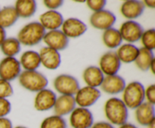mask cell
<instances>
[{"label":"cell","instance_id":"cell-35","mask_svg":"<svg viewBox=\"0 0 155 128\" xmlns=\"http://www.w3.org/2000/svg\"><path fill=\"white\" fill-rule=\"evenodd\" d=\"M43 2L48 9L55 11V9L59 8L63 5L64 2L62 0H45Z\"/></svg>","mask_w":155,"mask_h":128},{"label":"cell","instance_id":"cell-36","mask_svg":"<svg viewBox=\"0 0 155 128\" xmlns=\"http://www.w3.org/2000/svg\"><path fill=\"white\" fill-rule=\"evenodd\" d=\"M91 128H115L111 123L106 121H99L93 123Z\"/></svg>","mask_w":155,"mask_h":128},{"label":"cell","instance_id":"cell-17","mask_svg":"<svg viewBox=\"0 0 155 128\" xmlns=\"http://www.w3.org/2000/svg\"><path fill=\"white\" fill-rule=\"evenodd\" d=\"M40 24L45 30H58L64 22L63 16L57 11L49 10L44 12L39 17Z\"/></svg>","mask_w":155,"mask_h":128},{"label":"cell","instance_id":"cell-13","mask_svg":"<svg viewBox=\"0 0 155 128\" xmlns=\"http://www.w3.org/2000/svg\"><path fill=\"white\" fill-rule=\"evenodd\" d=\"M57 96L49 89H43L37 93L34 99V107L37 111H48L54 107Z\"/></svg>","mask_w":155,"mask_h":128},{"label":"cell","instance_id":"cell-7","mask_svg":"<svg viewBox=\"0 0 155 128\" xmlns=\"http://www.w3.org/2000/svg\"><path fill=\"white\" fill-rule=\"evenodd\" d=\"M21 72L20 62L15 57L2 59L0 62V78L7 81H13Z\"/></svg>","mask_w":155,"mask_h":128},{"label":"cell","instance_id":"cell-22","mask_svg":"<svg viewBox=\"0 0 155 128\" xmlns=\"http://www.w3.org/2000/svg\"><path fill=\"white\" fill-rule=\"evenodd\" d=\"M21 66L26 71H35L41 65L39 53L34 51H25L20 59Z\"/></svg>","mask_w":155,"mask_h":128},{"label":"cell","instance_id":"cell-1","mask_svg":"<svg viewBox=\"0 0 155 128\" xmlns=\"http://www.w3.org/2000/svg\"><path fill=\"white\" fill-rule=\"evenodd\" d=\"M104 114L112 125H121L127 123L128 108L122 99L117 97L110 98L104 105Z\"/></svg>","mask_w":155,"mask_h":128},{"label":"cell","instance_id":"cell-29","mask_svg":"<svg viewBox=\"0 0 155 128\" xmlns=\"http://www.w3.org/2000/svg\"><path fill=\"white\" fill-rule=\"evenodd\" d=\"M40 128H67V123L63 117L54 114L45 117L41 123Z\"/></svg>","mask_w":155,"mask_h":128},{"label":"cell","instance_id":"cell-33","mask_svg":"<svg viewBox=\"0 0 155 128\" xmlns=\"http://www.w3.org/2000/svg\"><path fill=\"white\" fill-rule=\"evenodd\" d=\"M12 109L11 102L7 99L0 98V117H4L10 113Z\"/></svg>","mask_w":155,"mask_h":128},{"label":"cell","instance_id":"cell-37","mask_svg":"<svg viewBox=\"0 0 155 128\" xmlns=\"http://www.w3.org/2000/svg\"><path fill=\"white\" fill-rule=\"evenodd\" d=\"M0 128H13L10 119L7 117H0Z\"/></svg>","mask_w":155,"mask_h":128},{"label":"cell","instance_id":"cell-23","mask_svg":"<svg viewBox=\"0 0 155 128\" xmlns=\"http://www.w3.org/2000/svg\"><path fill=\"white\" fill-rule=\"evenodd\" d=\"M139 48L133 44H124L117 51L116 54L120 62L130 63L135 62L139 55Z\"/></svg>","mask_w":155,"mask_h":128},{"label":"cell","instance_id":"cell-15","mask_svg":"<svg viewBox=\"0 0 155 128\" xmlns=\"http://www.w3.org/2000/svg\"><path fill=\"white\" fill-rule=\"evenodd\" d=\"M40 57L41 64L46 69L50 70H54L60 66L61 55L58 51L50 48L48 47H44L41 48L39 53Z\"/></svg>","mask_w":155,"mask_h":128},{"label":"cell","instance_id":"cell-18","mask_svg":"<svg viewBox=\"0 0 155 128\" xmlns=\"http://www.w3.org/2000/svg\"><path fill=\"white\" fill-rule=\"evenodd\" d=\"M54 111L55 115L63 117L71 114L76 108V102L74 96L61 95L57 97L54 105Z\"/></svg>","mask_w":155,"mask_h":128},{"label":"cell","instance_id":"cell-6","mask_svg":"<svg viewBox=\"0 0 155 128\" xmlns=\"http://www.w3.org/2000/svg\"><path fill=\"white\" fill-rule=\"evenodd\" d=\"M70 123L72 128H91L94 123L92 113L87 108H75L71 113Z\"/></svg>","mask_w":155,"mask_h":128},{"label":"cell","instance_id":"cell-21","mask_svg":"<svg viewBox=\"0 0 155 128\" xmlns=\"http://www.w3.org/2000/svg\"><path fill=\"white\" fill-rule=\"evenodd\" d=\"M83 78L87 86L92 87H99L104 80V74L99 67L91 66L86 68L83 74Z\"/></svg>","mask_w":155,"mask_h":128},{"label":"cell","instance_id":"cell-2","mask_svg":"<svg viewBox=\"0 0 155 128\" xmlns=\"http://www.w3.org/2000/svg\"><path fill=\"white\" fill-rule=\"evenodd\" d=\"M45 30L39 22H31L24 26L18 34V40L25 46H34L43 39Z\"/></svg>","mask_w":155,"mask_h":128},{"label":"cell","instance_id":"cell-34","mask_svg":"<svg viewBox=\"0 0 155 128\" xmlns=\"http://www.w3.org/2000/svg\"><path fill=\"white\" fill-rule=\"evenodd\" d=\"M145 97H146L148 102L154 105L155 104V85L151 84L148 86L146 90H145Z\"/></svg>","mask_w":155,"mask_h":128},{"label":"cell","instance_id":"cell-20","mask_svg":"<svg viewBox=\"0 0 155 128\" xmlns=\"http://www.w3.org/2000/svg\"><path fill=\"white\" fill-rule=\"evenodd\" d=\"M145 10L144 3L140 1L129 0L124 2L121 5L120 12L123 16L127 19H136L143 14Z\"/></svg>","mask_w":155,"mask_h":128},{"label":"cell","instance_id":"cell-10","mask_svg":"<svg viewBox=\"0 0 155 128\" xmlns=\"http://www.w3.org/2000/svg\"><path fill=\"white\" fill-rule=\"evenodd\" d=\"M119 31L123 40L130 42V44L138 42L144 33L143 27L134 20H127L124 22L121 25Z\"/></svg>","mask_w":155,"mask_h":128},{"label":"cell","instance_id":"cell-40","mask_svg":"<svg viewBox=\"0 0 155 128\" xmlns=\"http://www.w3.org/2000/svg\"><path fill=\"white\" fill-rule=\"evenodd\" d=\"M119 128H138L136 125L133 124V123H125L124 124L121 125L120 126Z\"/></svg>","mask_w":155,"mask_h":128},{"label":"cell","instance_id":"cell-19","mask_svg":"<svg viewBox=\"0 0 155 128\" xmlns=\"http://www.w3.org/2000/svg\"><path fill=\"white\" fill-rule=\"evenodd\" d=\"M154 105L149 102H143L136 108V119L138 123L142 126H148L155 119Z\"/></svg>","mask_w":155,"mask_h":128},{"label":"cell","instance_id":"cell-31","mask_svg":"<svg viewBox=\"0 0 155 128\" xmlns=\"http://www.w3.org/2000/svg\"><path fill=\"white\" fill-rule=\"evenodd\" d=\"M14 90L10 82L0 78V98L6 99L12 96Z\"/></svg>","mask_w":155,"mask_h":128},{"label":"cell","instance_id":"cell-4","mask_svg":"<svg viewBox=\"0 0 155 128\" xmlns=\"http://www.w3.org/2000/svg\"><path fill=\"white\" fill-rule=\"evenodd\" d=\"M19 83L24 88L31 92H39L46 88L48 81L46 77L38 71H24L21 72Z\"/></svg>","mask_w":155,"mask_h":128},{"label":"cell","instance_id":"cell-25","mask_svg":"<svg viewBox=\"0 0 155 128\" xmlns=\"http://www.w3.org/2000/svg\"><path fill=\"white\" fill-rule=\"evenodd\" d=\"M18 15L13 6H6L0 9V27L3 29L8 28L16 23Z\"/></svg>","mask_w":155,"mask_h":128},{"label":"cell","instance_id":"cell-14","mask_svg":"<svg viewBox=\"0 0 155 128\" xmlns=\"http://www.w3.org/2000/svg\"><path fill=\"white\" fill-rule=\"evenodd\" d=\"M61 27V31L68 39L80 37L87 30L86 23L77 18H68L64 21Z\"/></svg>","mask_w":155,"mask_h":128},{"label":"cell","instance_id":"cell-41","mask_svg":"<svg viewBox=\"0 0 155 128\" xmlns=\"http://www.w3.org/2000/svg\"><path fill=\"white\" fill-rule=\"evenodd\" d=\"M154 66H155V60L154 59L153 60V61L151 62V66H150V69L151 70V72H153V73H155V69H154Z\"/></svg>","mask_w":155,"mask_h":128},{"label":"cell","instance_id":"cell-27","mask_svg":"<svg viewBox=\"0 0 155 128\" xmlns=\"http://www.w3.org/2000/svg\"><path fill=\"white\" fill-rule=\"evenodd\" d=\"M139 55L135 60V63L140 70L146 72L150 69L151 62L154 59V54L152 51L145 48H139Z\"/></svg>","mask_w":155,"mask_h":128},{"label":"cell","instance_id":"cell-5","mask_svg":"<svg viewBox=\"0 0 155 128\" xmlns=\"http://www.w3.org/2000/svg\"><path fill=\"white\" fill-rule=\"evenodd\" d=\"M53 84L56 91L61 95L74 96L80 88L78 80L75 77L66 74L56 77Z\"/></svg>","mask_w":155,"mask_h":128},{"label":"cell","instance_id":"cell-3","mask_svg":"<svg viewBox=\"0 0 155 128\" xmlns=\"http://www.w3.org/2000/svg\"><path fill=\"white\" fill-rule=\"evenodd\" d=\"M123 93V102L127 108L136 109L145 100V87L139 81H133L126 85Z\"/></svg>","mask_w":155,"mask_h":128},{"label":"cell","instance_id":"cell-16","mask_svg":"<svg viewBox=\"0 0 155 128\" xmlns=\"http://www.w3.org/2000/svg\"><path fill=\"white\" fill-rule=\"evenodd\" d=\"M101 87L102 90L108 94H118L124 91L126 81L124 78L118 75H107L104 78Z\"/></svg>","mask_w":155,"mask_h":128},{"label":"cell","instance_id":"cell-24","mask_svg":"<svg viewBox=\"0 0 155 128\" xmlns=\"http://www.w3.org/2000/svg\"><path fill=\"white\" fill-rule=\"evenodd\" d=\"M36 2L33 0H18L15 2V8L18 17L28 18L33 16L36 11Z\"/></svg>","mask_w":155,"mask_h":128},{"label":"cell","instance_id":"cell-38","mask_svg":"<svg viewBox=\"0 0 155 128\" xmlns=\"http://www.w3.org/2000/svg\"><path fill=\"white\" fill-rule=\"evenodd\" d=\"M6 39V32L5 29L0 27V46L3 43L5 40Z\"/></svg>","mask_w":155,"mask_h":128},{"label":"cell","instance_id":"cell-30","mask_svg":"<svg viewBox=\"0 0 155 128\" xmlns=\"http://www.w3.org/2000/svg\"><path fill=\"white\" fill-rule=\"evenodd\" d=\"M142 44L143 45V48L152 51L155 48V30L150 29L146 30L142 33L141 36Z\"/></svg>","mask_w":155,"mask_h":128},{"label":"cell","instance_id":"cell-26","mask_svg":"<svg viewBox=\"0 0 155 128\" xmlns=\"http://www.w3.org/2000/svg\"><path fill=\"white\" fill-rule=\"evenodd\" d=\"M102 39L104 45L111 49L119 47L123 42L120 31L115 28H110L104 30Z\"/></svg>","mask_w":155,"mask_h":128},{"label":"cell","instance_id":"cell-43","mask_svg":"<svg viewBox=\"0 0 155 128\" xmlns=\"http://www.w3.org/2000/svg\"><path fill=\"white\" fill-rule=\"evenodd\" d=\"M14 128H27V127H26V126H15V127Z\"/></svg>","mask_w":155,"mask_h":128},{"label":"cell","instance_id":"cell-42","mask_svg":"<svg viewBox=\"0 0 155 128\" xmlns=\"http://www.w3.org/2000/svg\"><path fill=\"white\" fill-rule=\"evenodd\" d=\"M147 127L148 128H155V119L154 120H153L152 121H151V123H150L147 126Z\"/></svg>","mask_w":155,"mask_h":128},{"label":"cell","instance_id":"cell-39","mask_svg":"<svg viewBox=\"0 0 155 128\" xmlns=\"http://www.w3.org/2000/svg\"><path fill=\"white\" fill-rule=\"evenodd\" d=\"M144 5H146L148 7L154 8H155V1L154 0H145L144 1Z\"/></svg>","mask_w":155,"mask_h":128},{"label":"cell","instance_id":"cell-8","mask_svg":"<svg viewBox=\"0 0 155 128\" xmlns=\"http://www.w3.org/2000/svg\"><path fill=\"white\" fill-rule=\"evenodd\" d=\"M74 97L76 104L81 108H88L93 105L101 97V92L95 87L86 86L79 89Z\"/></svg>","mask_w":155,"mask_h":128},{"label":"cell","instance_id":"cell-9","mask_svg":"<svg viewBox=\"0 0 155 128\" xmlns=\"http://www.w3.org/2000/svg\"><path fill=\"white\" fill-rule=\"evenodd\" d=\"M89 21L94 28L106 30L107 29L112 28L116 22V16L113 12L103 9L99 11L94 12L91 15Z\"/></svg>","mask_w":155,"mask_h":128},{"label":"cell","instance_id":"cell-11","mask_svg":"<svg viewBox=\"0 0 155 128\" xmlns=\"http://www.w3.org/2000/svg\"><path fill=\"white\" fill-rule=\"evenodd\" d=\"M99 66L101 72L106 75H114L119 72L121 66V62L118 58L116 52L108 51L102 55L99 61Z\"/></svg>","mask_w":155,"mask_h":128},{"label":"cell","instance_id":"cell-32","mask_svg":"<svg viewBox=\"0 0 155 128\" xmlns=\"http://www.w3.org/2000/svg\"><path fill=\"white\" fill-rule=\"evenodd\" d=\"M87 5L89 8L94 12L99 11L103 10L104 6L107 4V2L105 0H88L86 1Z\"/></svg>","mask_w":155,"mask_h":128},{"label":"cell","instance_id":"cell-28","mask_svg":"<svg viewBox=\"0 0 155 128\" xmlns=\"http://www.w3.org/2000/svg\"><path fill=\"white\" fill-rule=\"evenodd\" d=\"M0 47L3 54L8 57H14L21 51V43L15 38H8Z\"/></svg>","mask_w":155,"mask_h":128},{"label":"cell","instance_id":"cell-12","mask_svg":"<svg viewBox=\"0 0 155 128\" xmlns=\"http://www.w3.org/2000/svg\"><path fill=\"white\" fill-rule=\"evenodd\" d=\"M42 40L48 48L58 51L64 50L69 45V39L64 34L61 30H51L45 33Z\"/></svg>","mask_w":155,"mask_h":128}]
</instances>
